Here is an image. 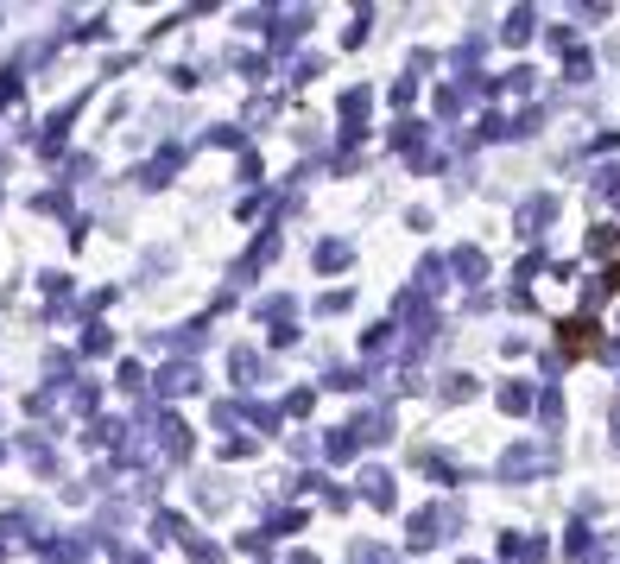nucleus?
<instances>
[{"mask_svg": "<svg viewBox=\"0 0 620 564\" xmlns=\"http://www.w3.org/2000/svg\"><path fill=\"white\" fill-rule=\"evenodd\" d=\"M253 450H259L253 437H229V444H222V456H229V463H241V456H253Z\"/></svg>", "mask_w": 620, "mask_h": 564, "instance_id": "4c0bfd02", "label": "nucleus"}, {"mask_svg": "<svg viewBox=\"0 0 620 564\" xmlns=\"http://www.w3.org/2000/svg\"><path fill=\"white\" fill-rule=\"evenodd\" d=\"M450 267H456V280L482 285V273H488V254H482V248H456V254H450Z\"/></svg>", "mask_w": 620, "mask_h": 564, "instance_id": "9b49d317", "label": "nucleus"}, {"mask_svg": "<svg viewBox=\"0 0 620 564\" xmlns=\"http://www.w3.org/2000/svg\"><path fill=\"white\" fill-rule=\"evenodd\" d=\"M152 394H165V400L203 394V368L197 362H165V368H152Z\"/></svg>", "mask_w": 620, "mask_h": 564, "instance_id": "f257e3e1", "label": "nucleus"}, {"mask_svg": "<svg viewBox=\"0 0 620 564\" xmlns=\"http://www.w3.org/2000/svg\"><path fill=\"white\" fill-rule=\"evenodd\" d=\"M462 564H475V559H462Z\"/></svg>", "mask_w": 620, "mask_h": 564, "instance_id": "37998d69", "label": "nucleus"}, {"mask_svg": "<svg viewBox=\"0 0 620 564\" xmlns=\"http://www.w3.org/2000/svg\"><path fill=\"white\" fill-rule=\"evenodd\" d=\"M291 564H317V559H310V552H291Z\"/></svg>", "mask_w": 620, "mask_h": 564, "instance_id": "79ce46f5", "label": "nucleus"}, {"mask_svg": "<svg viewBox=\"0 0 620 564\" xmlns=\"http://www.w3.org/2000/svg\"><path fill=\"white\" fill-rule=\"evenodd\" d=\"M89 444L121 456V450H127V425H121V419H96V425H89Z\"/></svg>", "mask_w": 620, "mask_h": 564, "instance_id": "9d476101", "label": "nucleus"}, {"mask_svg": "<svg viewBox=\"0 0 620 564\" xmlns=\"http://www.w3.org/2000/svg\"><path fill=\"white\" fill-rule=\"evenodd\" d=\"M45 381H70V355H64V349L45 355Z\"/></svg>", "mask_w": 620, "mask_h": 564, "instance_id": "f704fd0d", "label": "nucleus"}, {"mask_svg": "<svg viewBox=\"0 0 620 564\" xmlns=\"http://www.w3.org/2000/svg\"><path fill=\"white\" fill-rule=\"evenodd\" d=\"M310 406H317V387H291L285 413H291V419H310Z\"/></svg>", "mask_w": 620, "mask_h": 564, "instance_id": "bb28decb", "label": "nucleus"}, {"mask_svg": "<svg viewBox=\"0 0 620 564\" xmlns=\"http://www.w3.org/2000/svg\"><path fill=\"white\" fill-rule=\"evenodd\" d=\"M165 349H178L184 362L197 355V343H209V317H197V323H184V330H171V336H158Z\"/></svg>", "mask_w": 620, "mask_h": 564, "instance_id": "0eeeda50", "label": "nucleus"}, {"mask_svg": "<svg viewBox=\"0 0 620 564\" xmlns=\"http://www.w3.org/2000/svg\"><path fill=\"white\" fill-rule=\"evenodd\" d=\"M158 437H165V456H171V463H184V456H190V425H184V419L158 413Z\"/></svg>", "mask_w": 620, "mask_h": 564, "instance_id": "423d86ee", "label": "nucleus"}, {"mask_svg": "<svg viewBox=\"0 0 620 564\" xmlns=\"http://www.w3.org/2000/svg\"><path fill=\"white\" fill-rule=\"evenodd\" d=\"M368 26H373V13H355V19H349V38H342V45H349V51H355V45H368Z\"/></svg>", "mask_w": 620, "mask_h": 564, "instance_id": "473e14b6", "label": "nucleus"}, {"mask_svg": "<svg viewBox=\"0 0 620 564\" xmlns=\"http://www.w3.org/2000/svg\"><path fill=\"white\" fill-rule=\"evenodd\" d=\"M431 539H437V508H418L412 514V552H424Z\"/></svg>", "mask_w": 620, "mask_h": 564, "instance_id": "f3484780", "label": "nucleus"}, {"mask_svg": "<svg viewBox=\"0 0 620 564\" xmlns=\"http://www.w3.org/2000/svg\"><path fill=\"white\" fill-rule=\"evenodd\" d=\"M551 216H557V197H532V203H525V210H519V235H525V241H532V235H538V229H544V222H551Z\"/></svg>", "mask_w": 620, "mask_h": 564, "instance_id": "6e6552de", "label": "nucleus"}, {"mask_svg": "<svg viewBox=\"0 0 620 564\" xmlns=\"http://www.w3.org/2000/svg\"><path fill=\"white\" fill-rule=\"evenodd\" d=\"M235 419H253V431H279V413H272V406H253V400L235 406Z\"/></svg>", "mask_w": 620, "mask_h": 564, "instance_id": "b1692460", "label": "nucleus"}, {"mask_svg": "<svg viewBox=\"0 0 620 564\" xmlns=\"http://www.w3.org/2000/svg\"><path fill=\"white\" fill-rule=\"evenodd\" d=\"M272 254H279V229H266V235H259V248H248V261L235 267V280H248V273H259V267H266Z\"/></svg>", "mask_w": 620, "mask_h": 564, "instance_id": "f8f14e48", "label": "nucleus"}, {"mask_svg": "<svg viewBox=\"0 0 620 564\" xmlns=\"http://www.w3.org/2000/svg\"><path fill=\"white\" fill-rule=\"evenodd\" d=\"M386 431H392L386 413H361V419H349V437H355V444H380Z\"/></svg>", "mask_w": 620, "mask_h": 564, "instance_id": "ddd939ff", "label": "nucleus"}, {"mask_svg": "<svg viewBox=\"0 0 620 564\" xmlns=\"http://www.w3.org/2000/svg\"><path fill=\"white\" fill-rule=\"evenodd\" d=\"M368 108H373L368 89H349V96H342V121H349V128H361V121H368Z\"/></svg>", "mask_w": 620, "mask_h": 564, "instance_id": "aec40b11", "label": "nucleus"}, {"mask_svg": "<svg viewBox=\"0 0 620 564\" xmlns=\"http://www.w3.org/2000/svg\"><path fill=\"white\" fill-rule=\"evenodd\" d=\"M38 559H45V564H89V539H70V533L38 539Z\"/></svg>", "mask_w": 620, "mask_h": 564, "instance_id": "20e7f679", "label": "nucleus"}, {"mask_svg": "<svg viewBox=\"0 0 620 564\" xmlns=\"http://www.w3.org/2000/svg\"><path fill=\"white\" fill-rule=\"evenodd\" d=\"M13 102H19V64L0 70V108H13Z\"/></svg>", "mask_w": 620, "mask_h": 564, "instance_id": "2f4dec72", "label": "nucleus"}, {"mask_svg": "<svg viewBox=\"0 0 620 564\" xmlns=\"http://www.w3.org/2000/svg\"><path fill=\"white\" fill-rule=\"evenodd\" d=\"M361 495H368L373 508H392V476L386 469H361V482H355Z\"/></svg>", "mask_w": 620, "mask_h": 564, "instance_id": "4468645a", "label": "nucleus"}, {"mask_svg": "<svg viewBox=\"0 0 620 564\" xmlns=\"http://www.w3.org/2000/svg\"><path fill=\"white\" fill-rule=\"evenodd\" d=\"M532 394H538L532 381H506V387H500V413H532V406H538Z\"/></svg>", "mask_w": 620, "mask_h": 564, "instance_id": "2eb2a0df", "label": "nucleus"}, {"mask_svg": "<svg viewBox=\"0 0 620 564\" xmlns=\"http://www.w3.org/2000/svg\"><path fill=\"white\" fill-rule=\"evenodd\" d=\"M462 108H469L462 89H443V96H437V115H462Z\"/></svg>", "mask_w": 620, "mask_h": 564, "instance_id": "72a5a7b5", "label": "nucleus"}, {"mask_svg": "<svg viewBox=\"0 0 620 564\" xmlns=\"http://www.w3.org/2000/svg\"><path fill=\"white\" fill-rule=\"evenodd\" d=\"M115 381L133 394V387H146V368H139V362H121V374H115Z\"/></svg>", "mask_w": 620, "mask_h": 564, "instance_id": "58836bf2", "label": "nucleus"}, {"mask_svg": "<svg viewBox=\"0 0 620 564\" xmlns=\"http://www.w3.org/2000/svg\"><path fill=\"white\" fill-rule=\"evenodd\" d=\"M241 552H248L253 564H266L272 559V539H266V533H241Z\"/></svg>", "mask_w": 620, "mask_h": 564, "instance_id": "c756f323", "label": "nucleus"}, {"mask_svg": "<svg viewBox=\"0 0 620 564\" xmlns=\"http://www.w3.org/2000/svg\"><path fill=\"white\" fill-rule=\"evenodd\" d=\"M178 165H184V146H165L152 165H139V184H152V190H158V184H171V178H178Z\"/></svg>", "mask_w": 620, "mask_h": 564, "instance_id": "39448f33", "label": "nucleus"}, {"mask_svg": "<svg viewBox=\"0 0 620 564\" xmlns=\"http://www.w3.org/2000/svg\"><path fill=\"white\" fill-rule=\"evenodd\" d=\"M229 368H235V381H241V387L259 381V355H253V349H235V362H229Z\"/></svg>", "mask_w": 620, "mask_h": 564, "instance_id": "a878e982", "label": "nucleus"}, {"mask_svg": "<svg viewBox=\"0 0 620 564\" xmlns=\"http://www.w3.org/2000/svg\"><path fill=\"white\" fill-rule=\"evenodd\" d=\"M184 546H190V564H229L216 539H197V533H184Z\"/></svg>", "mask_w": 620, "mask_h": 564, "instance_id": "4be33fe9", "label": "nucleus"}, {"mask_svg": "<svg viewBox=\"0 0 620 564\" xmlns=\"http://www.w3.org/2000/svg\"><path fill=\"white\" fill-rule=\"evenodd\" d=\"M253 311H259V317H266V323H272V330H279V323H285V317H291V292H272V298H259V304H253Z\"/></svg>", "mask_w": 620, "mask_h": 564, "instance_id": "a211bd4d", "label": "nucleus"}, {"mask_svg": "<svg viewBox=\"0 0 620 564\" xmlns=\"http://www.w3.org/2000/svg\"><path fill=\"white\" fill-rule=\"evenodd\" d=\"M595 190H602V197H615V203H620V165H615V171H602V178H595Z\"/></svg>", "mask_w": 620, "mask_h": 564, "instance_id": "a19ab883", "label": "nucleus"}, {"mask_svg": "<svg viewBox=\"0 0 620 564\" xmlns=\"http://www.w3.org/2000/svg\"><path fill=\"white\" fill-rule=\"evenodd\" d=\"M532 469H544V450H513L500 463V476H532Z\"/></svg>", "mask_w": 620, "mask_h": 564, "instance_id": "6ab92c4d", "label": "nucleus"}, {"mask_svg": "<svg viewBox=\"0 0 620 564\" xmlns=\"http://www.w3.org/2000/svg\"><path fill=\"white\" fill-rule=\"evenodd\" d=\"M615 241H620L615 229H595V235H589V254H595V261H602V254H615Z\"/></svg>", "mask_w": 620, "mask_h": 564, "instance_id": "e433bc0d", "label": "nucleus"}, {"mask_svg": "<svg viewBox=\"0 0 620 564\" xmlns=\"http://www.w3.org/2000/svg\"><path fill=\"white\" fill-rule=\"evenodd\" d=\"M203 140H209V146H222V152H241V146H248V140H241V128H209Z\"/></svg>", "mask_w": 620, "mask_h": 564, "instance_id": "c85d7f7f", "label": "nucleus"}, {"mask_svg": "<svg viewBox=\"0 0 620 564\" xmlns=\"http://www.w3.org/2000/svg\"><path fill=\"white\" fill-rule=\"evenodd\" d=\"M412 102H418V83H412V77H399V89H392V108H412Z\"/></svg>", "mask_w": 620, "mask_h": 564, "instance_id": "ea45409f", "label": "nucleus"}, {"mask_svg": "<svg viewBox=\"0 0 620 564\" xmlns=\"http://www.w3.org/2000/svg\"><path fill=\"white\" fill-rule=\"evenodd\" d=\"M298 32H310V6H291V13H272V26H266V38H272V51H291V45H298Z\"/></svg>", "mask_w": 620, "mask_h": 564, "instance_id": "f03ea898", "label": "nucleus"}, {"mask_svg": "<svg viewBox=\"0 0 620 564\" xmlns=\"http://www.w3.org/2000/svg\"><path fill=\"white\" fill-rule=\"evenodd\" d=\"M0 456H6V450H0Z\"/></svg>", "mask_w": 620, "mask_h": 564, "instance_id": "c03bdc74", "label": "nucleus"}, {"mask_svg": "<svg viewBox=\"0 0 620 564\" xmlns=\"http://www.w3.org/2000/svg\"><path fill=\"white\" fill-rule=\"evenodd\" d=\"M266 527H272V533H298L304 514H298V508H279V514H266Z\"/></svg>", "mask_w": 620, "mask_h": 564, "instance_id": "7c9ffc66", "label": "nucleus"}, {"mask_svg": "<svg viewBox=\"0 0 620 564\" xmlns=\"http://www.w3.org/2000/svg\"><path fill=\"white\" fill-rule=\"evenodd\" d=\"M108 349H115V330L108 323H89L83 330V355H108Z\"/></svg>", "mask_w": 620, "mask_h": 564, "instance_id": "5701e85b", "label": "nucleus"}, {"mask_svg": "<svg viewBox=\"0 0 620 564\" xmlns=\"http://www.w3.org/2000/svg\"><path fill=\"white\" fill-rule=\"evenodd\" d=\"M349 564H399V559H392V546H373V539H361V546H349Z\"/></svg>", "mask_w": 620, "mask_h": 564, "instance_id": "412c9836", "label": "nucleus"}, {"mask_svg": "<svg viewBox=\"0 0 620 564\" xmlns=\"http://www.w3.org/2000/svg\"><path fill=\"white\" fill-rule=\"evenodd\" d=\"M355 450H361V444H355V437H349V425H336V431H330V437H323V456H330V463H349V456H355Z\"/></svg>", "mask_w": 620, "mask_h": 564, "instance_id": "dca6fc26", "label": "nucleus"}, {"mask_svg": "<svg viewBox=\"0 0 620 564\" xmlns=\"http://www.w3.org/2000/svg\"><path fill=\"white\" fill-rule=\"evenodd\" d=\"M532 38V6H513V19H506V45H525Z\"/></svg>", "mask_w": 620, "mask_h": 564, "instance_id": "393cba45", "label": "nucleus"}, {"mask_svg": "<svg viewBox=\"0 0 620 564\" xmlns=\"http://www.w3.org/2000/svg\"><path fill=\"white\" fill-rule=\"evenodd\" d=\"M76 115H83V96L45 121V134H38V159H57V152H64V134H70V121H76Z\"/></svg>", "mask_w": 620, "mask_h": 564, "instance_id": "7ed1b4c3", "label": "nucleus"}, {"mask_svg": "<svg viewBox=\"0 0 620 564\" xmlns=\"http://www.w3.org/2000/svg\"><path fill=\"white\" fill-rule=\"evenodd\" d=\"M469 394H475L469 374H450V381H443V400H469Z\"/></svg>", "mask_w": 620, "mask_h": 564, "instance_id": "c9c22d12", "label": "nucleus"}, {"mask_svg": "<svg viewBox=\"0 0 620 564\" xmlns=\"http://www.w3.org/2000/svg\"><path fill=\"white\" fill-rule=\"evenodd\" d=\"M386 343H392V323H373L361 336V355H386Z\"/></svg>", "mask_w": 620, "mask_h": 564, "instance_id": "cd10ccee", "label": "nucleus"}, {"mask_svg": "<svg viewBox=\"0 0 620 564\" xmlns=\"http://www.w3.org/2000/svg\"><path fill=\"white\" fill-rule=\"evenodd\" d=\"M349 261H355L349 241H323V248H310V267H317V273H342Z\"/></svg>", "mask_w": 620, "mask_h": 564, "instance_id": "1a4fd4ad", "label": "nucleus"}]
</instances>
